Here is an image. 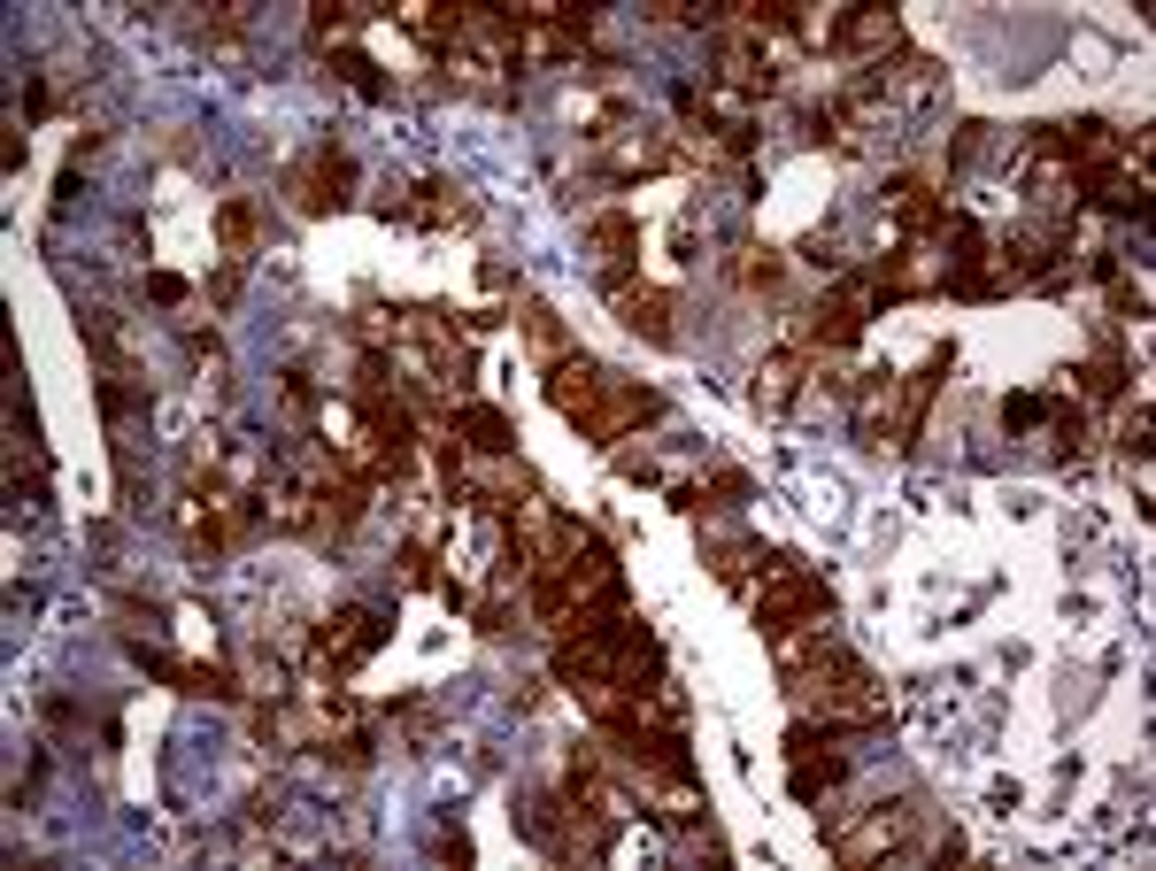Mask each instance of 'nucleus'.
I'll list each match as a JSON object with an SVG mask.
<instances>
[{"label":"nucleus","mask_w":1156,"mask_h":871,"mask_svg":"<svg viewBox=\"0 0 1156 871\" xmlns=\"http://www.w3.org/2000/svg\"><path fill=\"white\" fill-rule=\"evenodd\" d=\"M625 325H632V332H648V340H671L664 301H655V293H625Z\"/></svg>","instance_id":"f257e3e1"},{"label":"nucleus","mask_w":1156,"mask_h":871,"mask_svg":"<svg viewBox=\"0 0 1156 871\" xmlns=\"http://www.w3.org/2000/svg\"><path fill=\"white\" fill-rule=\"evenodd\" d=\"M463 425H470V440H478V447H493V455H502V447H510V425H502V417H493V409H470Z\"/></svg>","instance_id":"f03ea898"}]
</instances>
